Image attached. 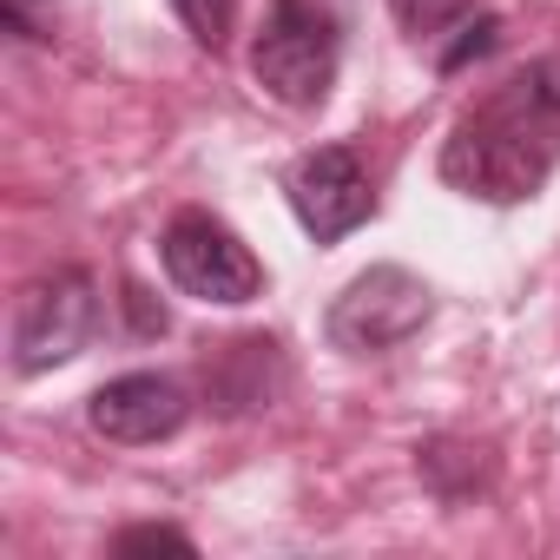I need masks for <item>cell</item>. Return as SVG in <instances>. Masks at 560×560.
I'll return each mask as SVG.
<instances>
[{
	"mask_svg": "<svg viewBox=\"0 0 560 560\" xmlns=\"http://www.w3.org/2000/svg\"><path fill=\"white\" fill-rule=\"evenodd\" d=\"M126 311H132V324H139V330H145V337H159V330H165V304H159V311H152V298H145V291H139V284H132V291H126Z\"/></svg>",
	"mask_w": 560,
	"mask_h": 560,
	"instance_id": "cell-14",
	"label": "cell"
},
{
	"mask_svg": "<svg viewBox=\"0 0 560 560\" xmlns=\"http://www.w3.org/2000/svg\"><path fill=\"white\" fill-rule=\"evenodd\" d=\"M435 317V291L402 264H370L363 277H350L343 298L330 304L324 330L343 357H389L402 350L422 324Z\"/></svg>",
	"mask_w": 560,
	"mask_h": 560,
	"instance_id": "cell-4",
	"label": "cell"
},
{
	"mask_svg": "<svg viewBox=\"0 0 560 560\" xmlns=\"http://www.w3.org/2000/svg\"><path fill=\"white\" fill-rule=\"evenodd\" d=\"M185 416H191V396H185L172 376H152V370H132V376L100 383L93 402H86V422H93L106 442H126V448H145V442L178 435Z\"/></svg>",
	"mask_w": 560,
	"mask_h": 560,
	"instance_id": "cell-7",
	"label": "cell"
},
{
	"mask_svg": "<svg viewBox=\"0 0 560 560\" xmlns=\"http://www.w3.org/2000/svg\"><path fill=\"white\" fill-rule=\"evenodd\" d=\"M113 553H119V560H132V553H185V560H191L198 547H191L185 527H159V521H145V527H126V534L113 540Z\"/></svg>",
	"mask_w": 560,
	"mask_h": 560,
	"instance_id": "cell-12",
	"label": "cell"
},
{
	"mask_svg": "<svg viewBox=\"0 0 560 560\" xmlns=\"http://www.w3.org/2000/svg\"><path fill=\"white\" fill-rule=\"evenodd\" d=\"M172 8H178V21L191 27V40L198 47H224L231 40V21H237V0H172Z\"/></svg>",
	"mask_w": 560,
	"mask_h": 560,
	"instance_id": "cell-10",
	"label": "cell"
},
{
	"mask_svg": "<svg viewBox=\"0 0 560 560\" xmlns=\"http://www.w3.org/2000/svg\"><path fill=\"white\" fill-rule=\"evenodd\" d=\"M455 34H462V40H455V47H442V60H435L442 73H462L468 60H488V54L501 47V21H494V14H468Z\"/></svg>",
	"mask_w": 560,
	"mask_h": 560,
	"instance_id": "cell-11",
	"label": "cell"
},
{
	"mask_svg": "<svg viewBox=\"0 0 560 560\" xmlns=\"http://www.w3.org/2000/svg\"><path fill=\"white\" fill-rule=\"evenodd\" d=\"M291 211L298 224L317 237V244H337L350 237L370 211H376V191H370V172L350 145H317L298 159L291 172Z\"/></svg>",
	"mask_w": 560,
	"mask_h": 560,
	"instance_id": "cell-6",
	"label": "cell"
},
{
	"mask_svg": "<svg viewBox=\"0 0 560 560\" xmlns=\"http://www.w3.org/2000/svg\"><path fill=\"white\" fill-rule=\"evenodd\" d=\"M159 257H165V277L198 304H250V298H264V264L211 211H178L165 224V237H159Z\"/></svg>",
	"mask_w": 560,
	"mask_h": 560,
	"instance_id": "cell-5",
	"label": "cell"
},
{
	"mask_svg": "<svg viewBox=\"0 0 560 560\" xmlns=\"http://www.w3.org/2000/svg\"><path fill=\"white\" fill-rule=\"evenodd\" d=\"M560 165V60L508 73L442 139V178L481 205L534 198Z\"/></svg>",
	"mask_w": 560,
	"mask_h": 560,
	"instance_id": "cell-1",
	"label": "cell"
},
{
	"mask_svg": "<svg viewBox=\"0 0 560 560\" xmlns=\"http://www.w3.org/2000/svg\"><path fill=\"white\" fill-rule=\"evenodd\" d=\"M396 8V27L416 40V47H435L442 34H455L468 14H475V0H389Z\"/></svg>",
	"mask_w": 560,
	"mask_h": 560,
	"instance_id": "cell-9",
	"label": "cell"
},
{
	"mask_svg": "<svg viewBox=\"0 0 560 560\" xmlns=\"http://www.w3.org/2000/svg\"><path fill=\"white\" fill-rule=\"evenodd\" d=\"M277 383H284V363H277V343L270 337H244L218 357L211 370V402L224 416H244V409H270Z\"/></svg>",
	"mask_w": 560,
	"mask_h": 560,
	"instance_id": "cell-8",
	"label": "cell"
},
{
	"mask_svg": "<svg viewBox=\"0 0 560 560\" xmlns=\"http://www.w3.org/2000/svg\"><path fill=\"white\" fill-rule=\"evenodd\" d=\"M0 21L14 40H54V0H0Z\"/></svg>",
	"mask_w": 560,
	"mask_h": 560,
	"instance_id": "cell-13",
	"label": "cell"
},
{
	"mask_svg": "<svg viewBox=\"0 0 560 560\" xmlns=\"http://www.w3.org/2000/svg\"><path fill=\"white\" fill-rule=\"evenodd\" d=\"M343 34H350V0H270L264 34L250 47L257 86L291 113L324 106L343 67Z\"/></svg>",
	"mask_w": 560,
	"mask_h": 560,
	"instance_id": "cell-2",
	"label": "cell"
},
{
	"mask_svg": "<svg viewBox=\"0 0 560 560\" xmlns=\"http://www.w3.org/2000/svg\"><path fill=\"white\" fill-rule=\"evenodd\" d=\"M100 330V284H93V270L80 264H60L47 277H34V284L21 291L14 304V370L21 376H47L60 363H73Z\"/></svg>",
	"mask_w": 560,
	"mask_h": 560,
	"instance_id": "cell-3",
	"label": "cell"
}]
</instances>
